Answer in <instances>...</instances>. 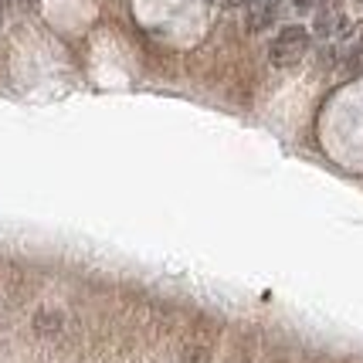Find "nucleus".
<instances>
[{
	"instance_id": "0eeeda50",
	"label": "nucleus",
	"mask_w": 363,
	"mask_h": 363,
	"mask_svg": "<svg viewBox=\"0 0 363 363\" xmlns=\"http://www.w3.org/2000/svg\"><path fill=\"white\" fill-rule=\"evenodd\" d=\"M0 7H4V4H0Z\"/></svg>"
},
{
	"instance_id": "f03ea898",
	"label": "nucleus",
	"mask_w": 363,
	"mask_h": 363,
	"mask_svg": "<svg viewBox=\"0 0 363 363\" xmlns=\"http://www.w3.org/2000/svg\"><path fill=\"white\" fill-rule=\"evenodd\" d=\"M343 28V7L336 0H326L323 7H316V34L319 38H333Z\"/></svg>"
},
{
	"instance_id": "f257e3e1",
	"label": "nucleus",
	"mask_w": 363,
	"mask_h": 363,
	"mask_svg": "<svg viewBox=\"0 0 363 363\" xmlns=\"http://www.w3.org/2000/svg\"><path fill=\"white\" fill-rule=\"evenodd\" d=\"M309 41H313L309 31L299 28V24H292V28L279 31V38L272 41V51H269L272 65H279V68H292V65H299L302 58H306V51H309Z\"/></svg>"
},
{
	"instance_id": "423d86ee",
	"label": "nucleus",
	"mask_w": 363,
	"mask_h": 363,
	"mask_svg": "<svg viewBox=\"0 0 363 363\" xmlns=\"http://www.w3.org/2000/svg\"><path fill=\"white\" fill-rule=\"evenodd\" d=\"M228 4H245V0H228Z\"/></svg>"
},
{
	"instance_id": "20e7f679",
	"label": "nucleus",
	"mask_w": 363,
	"mask_h": 363,
	"mask_svg": "<svg viewBox=\"0 0 363 363\" xmlns=\"http://www.w3.org/2000/svg\"><path fill=\"white\" fill-rule=\"evenodd\" d=\"M340 58H343V62H347V68H353V72H360V68H363V24H357V28L343 38Z\"/></svg>"
},
{
	"instance_id": "39448f33",
	"label": "nucleus",
	"mask_w": 363,
	"mask_h": 363,
	"mask_svg": "<svg viewBox=\"0 0 363 363\" xmlns=\"http://www.w3.org/2000/svg\"><path fill=\"white\" fill-rule=\"evenodd\" d=\"M299 4V11H316V7H323L326 0H296Z\"/></svg>"
},
{
	"instance_id": "7ed1b4c3",
	"label": "nucleus",
	"mask_w": 363,
	"mask_h": 363,
	"mask_svg": "<svg viewBox=\"0 0 363 363\" xmlns=\"http://www.w3.org/2000/svg\"><path fill=\"white\" fill-rule=\"evenodd\" d=\"M245 4H248V31H262L275 21L282 0H245Z\"/></svg>"
}]
</instances>
